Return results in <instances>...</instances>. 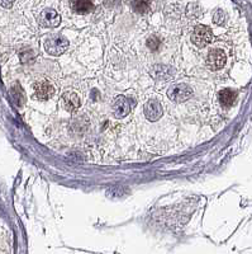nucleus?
I'll use <instances>...</instances> for the list:
<instances>
[{
    "mask_svg": "<svg viewBox=\"0 0 252 254\" xmlns=\"http://www.w3.org/2000/svg\"><path fill=\"white\" fill-rule=\"evenodd\" d=\"M43 47L50 55L58 56L66 51L69 47V41L61 35H50L43 42Z\"/></svg>",
    "mask_w": 252,
    "mask_h": 254,
    "instance_id": "f257e3e1",
    "label": "nucleus"
},
{
    "mask_svg": "<svg viewBox=\"0 0 252 254\" xmlns=\"http://www.w3.org/2000/svg\"><path fill=\"white\" fill-rule=\"evenodd\" d=\"M193 95V89L188 85V84H174L167 90V97L171 99L172 102L176 103H181L185 102L186 99H189Z\"/></svg>",
    "mask_w": 252,
    "mask_h": 254,
    "instance_id": "f03ea898",
    "label": "nucleus"
},
{
    "mask_svg": "<svg viewBox=\"0 0 252 254\" xmlns=\"http://www.w3.org/2000/svg\"><path fill=\"white\" fill-rule=\"evenodd\" d=\"M213 38V32L209 27L206 26H198L194 28V32L192 35V41L194 42L195 46L205 47L209 44Z\"/></svg>",
    "mask_w": 252,
    "mask_h": 254,
    "instance_id": "7ed1b4c3",
    "label": "nucleus"
},
{
    "mask_svg": "<svg viewBox=\"0 0 252 254\" xmlns=\"http://www.w3.org/2000/svg\"><path fill=\"white\" fill-rule=\"evenodd\" d=\"M38 23L45 28H53L61 23V17L54 9H43L41 14L38 15Z\"/></svg>",
    "mask_w": 252,
    "mask_h": 254,
    "instance_id": "20e7f679",
    "label": "nucleus"
},
{
    "mask_svg": "<svg viewBox=\"0 0 252 254\" xmlns=\"http://www.w3.org/2000/svg\"><path fill=\"white\" fill-rule=\"evenodd\" d=\"M144 111L146 119L151 122L157 121L163 115L162 104L157 99H150V101H147L146 104L144 106Z\"/></svg>",
    "mask_w": 252,
    "mask_h": 254,
    "instance_id": "39448f33",
    "label": "nucleus"
},
{
    "mask_svg": "<svg viewBox=\"0 0 252 254\" xmlns=\"http://www.w3.org/2000/svg\"><path fill=\"white\" fill-rule=\"evenodd\" d=\"M33 88H35L36 97L41 101H47L54 94V87L53 84L51 83L47 79H42V80H38L33 84Z\"/></svg>",
    "mask_w": 252,
    "mask_h": 254,
    "instance_id": "423d86ee",
    "label": "nucleus"
},
{
    "mask_svg": "<svg viewBox=\"0 0 252 254\" xmlns=\"http://www.w3.org/2000/svg\"><path fill=\"white\" fill-rule=\"evenodd\" d=\"M226 59V54H224L223 50H210L208 56H206V65H208L212 70H219L224 66Z\"/></svg>",
    "mask_w": 252,
    "mask_h": 254,
    "instance_id": "0eeeda50",
    "label": "nucleus"
},
{
    "mask_svg": "<svg viewBox=\"0 0 252 254\" xmlns=\"http://www.w3.org/2000/svg\"><path fill=\"white\" fill-rule=\"evenodd\" d=\"M129 112H131V102L123 95H119L113 103V115L115 119H123L129 115Z\"/></svg>",
    "mask_w": 252,
    "mask_h": 254,
    "instance_id": "6e6552de",
    "label": "nucleus"
},
{
    "mask_svg": "<svg viewBox=\"0 0 252 254\" xmlns=\"http://www.w3.org/2000/svg\"><path fill=\"white\" fill-rule=\"evenodd\" d=\"M62 104L63 108H65L67 112H75L76 110H79L81 102L76 93L66 92L62 95Z\"/></svg>",
    "mask_w": 252,
    "mask_h": 254,
    "instance_id": "1a4fd4ad",
    "label": "nucleus"
},
{
    "mask_svg": "<svg viewBox=\"0 0 252 254\" xmlns=\"http://www.w3.org/2000/svg\"><path fill=\"white\" fill-rule=\"evenodd\" d=\"M71 9L78 14H88L94 10V4L92 0H71Z\"/></svg>",
    "mask_w": 252,
    "mask_h": 254,
    "instance_id": "9d476101",
    "label": "nucleus"
},
{
    "mask_svg": "<svg viewBox=\"0 0 252 254\" xmlns=\"http://www.w3.org/2000/svg\"><path fill=\"white\" fill-rule=\"evenodd\" d=\"M237 93L232 89H224L218 93V99L223 107H231L236 101Z\"/></svg>",
    "mask_w": 252,
    "mask_h": 254,
    "instance_id": "9b49d317",
    "label": "nucleus"
},
{
    "mask_svg": "<svg viewBox=\"0 0 252 254\" xmlns=\"http://www.w3.org/2000/svg\"><path fill=\"white\" fill-rule=\"evenodd\" d=\"M132 9L138 14H145L150 10V5H151V0H131L129 1Z\"/></svg>",
    "mask_w": 252,
    "mask_h": 254,
    "instance_id": "f8f14e48",
    "label": "nucleus"
},
{
    "mask_svg": "<svg viewBox=\"0 0 252 254\" xmlns=\"http://www.w3.org/2000/svg\"><path fill=\"white\" fill-rule=\"evenodd\" d=\"M12 95L14 98V102L18 104V106H22V104L26 102V95H24V92L20 89L19 85H15L12 89Z\"/></svg>",
    "mask_w": 252,
    "mask_h": 254,
    "instance_id": "ddd939ff",
    "label": "nucleus"
},
{
    "mask_svg": "<svg viewBox=\"0 0 252 254\" xmlns=\"http://www.w3.org/2000/svg\"><path fill=\"white\" fill-rule=\"evenodd\" d=\"M213 22L218 26H223L224 22H226V13L222 9H217L213 14Z\"/></svg>",
    "mask_w": 252,
    "mask_h": 254,
    "instance_id": "4468645a",
    "label": "nucleus"
},
{
    "mask_svg": "<svg viewBox=\"0 0 252 254\" xmlns=\"http://www.w3.org/2000/svg\"><path fill=\"white\" fill-rule=\"evenodd\" d=\"M161 46V40L156 36H151V37L147 40V47H149L151 51H156L158 47Z\"/></svg>",
    "mask_w": 252,
    "mask_h": 254,
    "instance_id": "2eb2a0df",
    "label": "nucleus"
},
{
    "mask_svg": "<svg viewBox=\"0 0 252 254\" xmlns=\"http://www.w3.org/2000/svg\"><path fill=\"white\" fill-rule=\"evenodd\" d=\"M14 1L15 0H0V5L3 6V8H10Z\"/></svg>",
    "mask_w": 252,
    "mask_h": 254,
    "instance_id": "dca6fc26",
    "label": "nucleus"
}]
</instances>
